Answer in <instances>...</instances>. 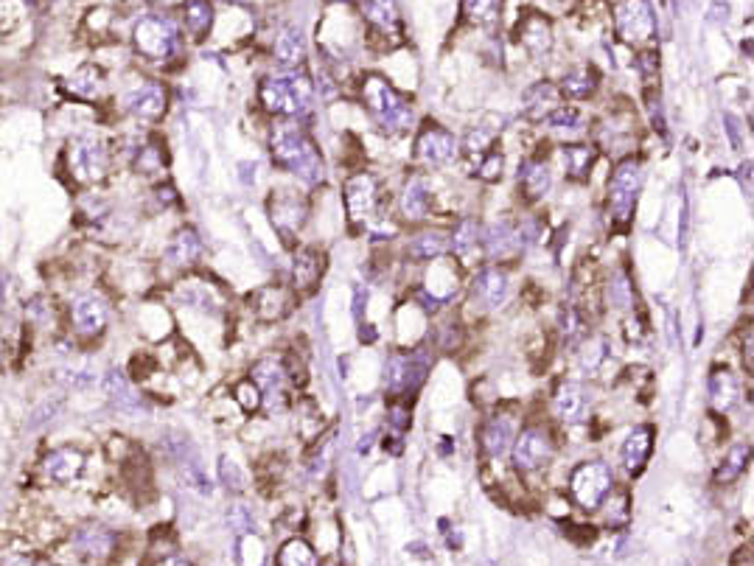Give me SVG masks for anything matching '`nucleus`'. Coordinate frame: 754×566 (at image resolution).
I'll return each mask as SVG.
<instances>
[{
    "instance_id": "55",
    "label": "nucleus",
    "mask_w": 754,
    "mask_h": 566,
    "mask_svg": "<svg viewBox=\"0 0 754 566\" xmlns=\"http://www.w3.org/2000/svg\"><path fill=\"white\" fill-rule=\"evenodd\" d=\"M387 415H390V426H393L396 432H404V429L410 426V407H404V404H393Z\"/></svg>"
},
{
    "instance_id": "52",
    "label": "nucleus",
    "mask_w": 754,
    "mask_h": 566,
    "mask_svg": "<svg viewBox=\"0 0 754 566\" xmlns=\"http://www.w3.org/2000/svg\"><path fill=\"white\" fill-rule=\"evenodd\" d=\"M236 401L244 412H256L264 404V393L258 390L253 379H247V382L236 384Z\"/></svg>"
},
{
    "instance_id": "48",
    "label": "nucleus",
    "mask_w": 754,
    "mask_h": 566,
    "mask_svg": "<svg viewBox=\"0 0 754 566\" xmlns=\"http://www.w3.org/2000/svg\"><path fill=\"white\" fill-rule=\"evenodd\" d=\"M561 334H564V340L570 342V345H578L586 337L584 317H581V312L575 306H567L561 312Z\"/></svg>"
},
{
    "instance_id": "20",
    "label": "nucleus",
    "mask_w": 754,
    "mask_h": 566,
    "mask_svg": "<svg viewBox=\"0 0 754 566\" xmlns=\"http://www.w3.org/2000/svg\"><path fill=\"white\" fill-rule=\"evenodd\" d=\"M202 250H205V244H202L200 233L194 227H180V230L171 233L163 255H166V261L174 269H191L197 267V261L202 258Z\"/></svg>"
},
{
    "instance_id": "24",
    "label": "nucleus",
    "mask_w": 754,
    "mask_h": 566,
    "mask_svg": "<svg viewBox=\"0 0 754 566\" xmlns=\"http://www.w3.org/2000/svg\"><path fill=\"white\" fill-rule=\"evenodd\" d=\"M508 289H511V283H508V272L499 267H488L483 269L480 275H477V281H474V300L485 306V309H497L505 303L508 298Z\"/></svg>"
},
{
    "instance_id": "19",
    "label": "nucleus",
    "mask_w": 754,
    "mask_h": 566,
    "mask_svg": "<svg viewBox=\"0 0 754 566\" xmlns=\"http://www.w3.org/2000/svg\"><path fill=\"white\" fill-rule=\"evenodd\" d=\"M51 373H54V382H57L62 390H76V393L93 390L101 379L96 365H93L90 359H76V354L65 356Z\"/></svg>"
},
{
    "instance_id": "59",
    "label": "nucleus",
    "mask_w": 754,
    "mask_h": 566,
    "mask_svg": "<svg viewBox=\"0 0 754 566\" xmlns=\"http://www.w3.org/2000/svg\"><path fill=\"white\" fill-rule=\"evenodd\" d=\"M6 368V340H3V334H0V373Z\"/></svg>"
},
{
    "instance_id": "21",
    "label": "nucleus",
    "mask_w": 754,
    "mask_h": 566,
    "mask_svg": "<svg viewBox=\"0 0 754 566\" xmlns=\"http://www.w3.org/2000/svg\"><path fill=\"white\" fill-rule=\"evenodd\" d=\"M519 43L525 45L533 57H544L553 48V23L539 12H527L519 20Z\"/></svg>"
},
{
    "instance_id": "8",
    "label": "nucleus",
    "mask_w": 754,
    "mask_h": 566,
    "mask_svg": "<svg viewBox=\"0 0 754 566\" xmlns=\"http://www.w3.org/2000/svg\"><path fill=\"white\" fill-rule=\"evenodd\" d=\"M612 488L614 474L603 460H589L572 471L570 494L584 510H598L606 502V496L612 494Z\"/></svg>"
},
{
    "instance_id": "5",
    "label": "nucleus",
    "mask_w": 754,
    "mask_h": 566,
    "mask_svg": "<svg viewBox=\"0 0 754 566\" xmlns=\"http://www.w3.org/2000/svg\"><path fill=\"white\" fill-rule=\"evenodd\" d=\"M258 99L264 110L272 115H286V118H300L312 110L314 87L309 76L303 73H275L267 76L258 87Z\"/></svg>"
},
{
    "instance_id": "60",
    "label": "nucleus",
    "mask_w": 754,
    "mask_h": 566,
    "mask_svg": "<svg viewBox=\"0 0 754 566\" xmlns=\"http://www.w3.org/2000/svg\"><path fill=\"white\" fill-rule=\"evenodd\" d=\"M328 3H356V0H328Z\"/></svg>"
},
{
    "instance_id": "49",
    "label": "nucleus",
    "mask_w": 754,
    "mask_h": 566,
    "mask_svg": "<svg viewBox=\"0 0 754 566\" xmlns=\"http://www.w3.org/2000/svg\"><path fill=\"white\" fill-rule=\"evenodd\" d=\"M544 124L550 129H578L581 113L575 107H570V104H561V107H555L553 113L544 118Z\"/></svg>"
},
{
    "instance_id": "14",
    "label": "nucleus",
    "mask_w": 754,
    "mask_h": 566,
    "mask_svg": "<svg viewBox=\"0 0 754 566\" xmlns=\"http://www.w3.org/2000/svg\"><path fill=\"white\" fill-rule=\"evenodd\" d=\"M617 34L626 43H648L656 34V17L648 0H623L617 9Z\"/></svg>"
},
{
    "instance_id": "13",
    "label": "nucleus",
    "mask_w": 754,
    "mask_h": 566,
    "mask_svg": "<svg viewBox=\"0 0 754 566\" xmlns=\"http://www.w3.org/2000/svg\"><path fill=\"white\" fill-rule=\"evenodd\" d=\"M555 446L553 438L539 429V426H527L522 432H516V438H513L511 454H513V466L519 468V471H539L550 463V457H553Z\"/></svg>"
},
{
    "instance_id": "4",
    "label": "nucleus",
    "mask_w": 754,
    "mask_h": 566,
    "mask_svg": "<svg viewBox=\"0 0 754 566\" xmlns=\"http://www.w3.org/2000/svg\"><path fill=\"white\" fill-rule=\"evenodd\" d=\"M132 48L146 62H169L183 48V29L171 15H143L132 26Z\"/></svg>"
},
{
    "instance_id": "12",
    "label": "nucleus",
    "mask_w": 754,
    "mask_h": 566,
    "mask_svg": "<svg viewBox=\"0 0 754 566\" xmlns=\"http://www.w3.org/2000/svg\"><path fill=\"white\" fill-rule=\"evenodd\" d=\"M62 90L76 104H99L107 93V73L96 59H85L62 79Z\"/></svg>"
},
{
    "instance_id": "15",
    "label": "nucleus",
    "mask_w": 754,
    "mask_h": 566,
    "mask_svg": "<svg viewBox=\"0 0 754 566\" xmlns=\"http://www.w3.org/2000/svg\"><path fill=\"white\" fill-rule=\"evenodd\" d=\"M342 194H345V211L351 216V222L368 219L370 213L376 211V205H379V183H376V177L368 174V171H359L354 177H348Z\"/></svg>"
},
{
    "instance_id": "2",
    "label": "nucleus",
    "mask_w": 754,
    "mask_h": 566,
    "mask_svg": "<svg viewBox=\"0 0 754 566\" xmlns=\"http://www.w3.org/2000/svg\"><path fill=\"white\" fill-rule=\"evenodd\" d=\"M270 152L272 163L278 169L289 171L306 183L323 180V157L317 152L312 138L295 124H281V127L272 129Z\"/></svg>"
},
{
    "instance_id": "31",
    "label": "nucleus",
    "mask_w": 754,
    "mask_h": 566,
    "mask_svg": "<svg viewBox=\"0 0 754 566\" xmlns=\"http://www.w3.org/2000/svg\"><path fill=\"white\" fill-rule=\"evenodd\" d=\"M23 314H26V326L34 331H54L51 323L54 320L62 323V306H57L51 295H31L23 306Z\"/></svg>"
},
{
    "instance_id": "23",
    "label": "nucleus",
    "mask_w": 754,
    "mask_h": 566,
    "mask_svg": "<svg viewBox=\"0 0 754 566\" xmlns=\"http://www.w3.org/2000/svg\"><path fill=\"white\" fill-rule=\"evenodd\" d=\"M214 3L211 0H185L183 3V15H180V29L194 40V43H202L208 40V34L214 29Z\"/></svg>"
},
{
    "instance_id": "22",
    "label": "nucleus",
    "mask_w": 754,
    "mask_h": 566,
    "mask_svg": "<svg viewBox=\"0 0 754 566\" xmlns=\"http://www.w3.org/2000/svg\"><path fill=\"white\" fill-rule=\"evenodd\" d=\"M513 438H516V421L513 415H494L488 418L480 432V443H483V452L488 457H502L508 454V449L513 446Z\"/></svg>"
},
{
    "instance_id": "54",
    "label": "nucleus",
    "mask_w": 754,
    "mask_h": 566,
    "mask_svg": "<svg viewBox=\"0 0 754 566\" xmlns=\"http://www.w3.org/2000/svg\"><path fill=\"white\" fill-rule=\"evenodd\" d=\"M502 169H505V160H502V155L499 152H488V155L480 157V177L483 180H488V183H494V180H499L502 177Z\"/></svg>"
},
{
    "instance_id": "38",
    "label": "nucleus",
    "mask_w": 754,
    "mask_h": 566,
    "mask_svg": "<svg viewBox=\"0 0 754 566\" xmlns=\"http://www.w3.org/2000/svg\"><path fill=\"white\" fill-rule=\"evenodd\" d=\"M561 157H564V166H567V174L572 180L584 183L589 177V171L595 166V149L586 146V143H570L561 149Z\"/></svg>"
},
{
    "instance_id": "25",
    "label": "nucleus",
    "mask_w": 754,
    "mask_h": 566,
    "mask_svg": "<svg viewBox=\"0 0 754 566\" xmlns=\"http://www.w3.org/2000/svg\"><path fill=\"white\" fill-rule=\"evenodd\" d=\"M76 550L90 561H104L115 550V533L104 524H85L76 533Z\"/></svg>"
},
{
    "instance_id": "3",
    "label": "nucleus",
    "mask_w": 754,
    "mask_h": 566,
    "mask_svg": "<svg viewBox=\"0 0 754 566\" xmlns=\"http://www.w3.org/2000/svg\"><path fill=\"white\" fill-rule=\"evenodd\" d=\"M113 306L101 289H76L62 306V326L76 342H96L107 334Z\"/></svg>"
},
{
    "instance_id": "6",
    "label": "nucleus",
    "mask_w": 754,
    "mask_h": 566,
    "mask_svg": "<svg viewBox=\"0 0 754 566\" xmlns=\"http://www.w3.org/2000/svg\"><path fill=\"white\" fill-rule=\"evenodd\" d=\"M362 99L368 113L376 118V124L390 132H401L413 124V104L401 96L396 87L382 76H365L362 82Z\"/></svg>"
},
{
    "instance_id": "29",
    "label": "nucleus",
    "mask_w": 754,
    "mask_h": 566,
    "mask_svg": "<svg viewBox=\"0 0 754 566\" xmlns=\"http://www.w3.org/2000/svg\"><path fill=\"white\" fill-rule=\"evenodd\" d=\"M129 157H132V169L143 177H160L166 171V146H160L157 138L135 143L129 149Z\"/></svg>"
},
{
    "instance_id": "7",
    "label": "nucleus",
    "mask_w": 754,
    "mask_h": 566,
    "mask_svg": "<svg viewBox=\"0 0 754 566\" xmlns=\"http://www.w3.org/2000/svg\"><path fill=\"white\" fill-rule=\"evenodd\" d=\"M642 185V166L634 157H626L623 163H617L609 180V197H606V211L614 227H626L637 208V194Z\"/></svg>"
},
{
    "instance_id": "50",
    "label": "nucleus",
    "mask_w": 754,
    "mask_h": 566,
    "mask_svg": "<svg viewBox=\"0 0 754 566\" xmlns=\"http://www.w3.org/2000/svg\"><path fill=\"white\" fill-rule=\"evenodd\" d=\"M491 143H494V132L491 129H471L469 138L463 143V149H466V155L469 157H483L488 155V149H491Z\"/></svg>"
},
{
    "instance_id": "58",
    "label": "nucleus",
    "mask_w": 754,
    "mask_h": 566,
    "mask_svg": "<svg viewBox=\"0 0 754 566\" xmlns=\"http://www.w3.org/2000/svg\"><path fill=\"white\" fill-rule=\"evenodd\" d=\"M157 566H188V564H185L180 555H169V558H163Z\"/></svg>"
},
{
    "instance_id": "53",
    "label": "nucleus",
    "mask_w": 754,
    "mask_h": 566,
    "mask_svg": "<svg viewBox=\"0 0 754 566\" xmlns=\"http://www.w3.org/2000/svg\"><path fill=\"white\" fill-rule=\"evenodd\" d=\"M628 519H631V510H628V494L612 496L609 510H606V522H609V527H626Z\"/></svg>"
},
{
    "instance_id": "32",
    "label": "nucleus",
    "mask_w": 754,
    "mask_h": 566,
    "mask_svg": "<svg viewBox=\"0 0 754 566\" xmlns=\"http://www.w3.org/2000/svg\"><path fill=\"white\" fill-rule=\"evenodd\" d=\"M519 188H522V194L530 202H536V199H541L553 188V174L539 160H525L519 166Z\"/></svg>"
},
{
    "instance_id": "27",
    "label": "nucleus",
    "mask_w": 754,
    "mask_h": 566,
    "mask_svg": "<svg viewBox=\"0 0 754 566\" xmlns=\"http://www.w3.org/2000/svg\"><path fill=\"white\" fill-rule=\"evenodd\" d=\"M553 410H555V415H558L561 421H567V424H578V421H584L586 410H589L584 387L575 382L561 384L553 396Z\"/></svg>"
},
{
    "instance_id": "57",
    "label": "nucleus",
    "mask_w": 754,
    "mask_h": 566,
    "mask_svg": "<svg viewBox=\"0 0 754 566\" xmlns=\"http://www.w3.org/2000/svg\"><path fill=\"white\" fill-rule=\"evenodd\" d=\"M6 281H9V275H6V272L0 269V306H3V300H6V292H9V283H6Z\"/></svg>"
},
{
    "instance_id": "44",
    "label": "nucleus",
    "mask_w": 754,
    "mask_h": 566,
    "mask_svg": "<svg viewBox=\"0 0 754 566\" xmlns=\"http://www.w3.org/2000/svg\"><path fill=\"white\" fill-rule=\"evenodd\" d=\"M256 312L264 320H281L289 312V298L281 286H264L256 295Z\"/></svg>"
},
{
    "instance_id": "40",
    "label": "nucleus",
    "mask_w": 754,
    "mask_h": 566,
    "mask_svg": "<svg viewBox=\"0 0 754 566\" xmlns=\"http://www.w3.org/2000/svg\"><path fill=\"white\" fill-rule=\"evenodd\" d=\"M505 0H463V17L469 20L471 26L480 29H494L502 15Z\"/></svg>"
},
{
    "instance_id": "17",
    "label": "nucleus",
    "mask_w": 754,
    "mask_h": 566,
    "mask_svg": "<svg viewBox=\"0 0 754 566\" xmlns=\"http://www.w3.org/2000/svg\"><path fill=\"white\" fill-rule=\"evenodd\" d=\"M306 199L298 197V191H275V197L270 199V216H272V225L275 230L289 239V236H295L303 222H306Z\"/></svg>"
},
{
    "instance_id": "1",
    "label": "nucleus",
    "mask_w": 754,
    "mask_h": 566,
    "mask_svg": "<svg viewBox=\"0 0 754 566\" xmlns=\"http://www.w3.org/2000/svg\"><path fill=\"white\" fill-rule=\"evenodd\" d=\"M59 166L65 171L68 183L76 185V188H85V191L101 188L113 174V143L107 141L99 129H76L62 143Z\"/></svg>"
},
{
    "instance_id": "16",
    "label": "nucleus",
    "mask_w": 754,
    "mask_h": 566,
    "mask_svg": "<svg viewBox=\"0 0 754 566\" xmlns=\"http://www.w3.org/2000/svg\"><path fill=\"white\" fill-rule=\"evenodd\" d=\"M457 141L449 129L438 127V124H427L421 129L418 141H415V157L427 166H446L457 157Z\"/></svg>"
},
{
    "instance_id": "51",
    "label": "nucleus",
    "mask_w": 754,
    "mask_h": 566,
    "mask_svg": "<svg viewBox=\"0 0 754 566\" xmlns=\"http://www.w3.org/2000/svg\"><path fill=\"white\" fill-rule=\"evenodd\" d=\"M219 477H222V485L228 488V491H244V471L239 468L236 460H230V457H222L219 460Z\"/></svg>"
},
{
    "instance_id": "46",
    "label": "nucleus",
    "mask_w": 754,
    "mask_h": 566,
    "mask_svg": "<svg viewBox=\"0 0 754 566\" xmlns=\"http://www.w3.org/2000/svg\"><path fill=\"white\" fill-rule=\"evenodd\" d=\"M749 454L752 449L749 446H735L732 452L726 454L724 460H721V466L715 471V480L721 482V485H729V482H735L746 471V463H749Z\"/></svg>"
},
{
    "instance_id": "47",
    "label": "nucleus",
    "mask_w": 754,
    "mask_h": 566,
    "mask_svg": "<svg viewBox=\"0 0 754 566\" xmlns=\"http://www.w3.org/2000/svg\"><path fill=\"white\" fill-rule=\"evenodd\" d=\"M485 247H488V255H508L513 247H519V241H516V230H513L508 222H499L488 230V236H485Z\"/></svg>"
},
{
    "instance_id": "18",
    "label": "nucleus",
    "mask_w": 754,
    "mask_h": 566,
    "mask_svg": "<svg viewBox=\"0 0 754 566\" xmlns=\"http://www.w3.org/2000/svg\"><path fill=\"white\" fill-rule=\"evenodd\" d=\"M427 379V365L418 356H393L387 362L385 384L393 396H410Z\"/></svg>"
},
{
    "instance_id": "43",
    "label": "nucleus",
    "mask_w": 754,
    "mask_h": 566,
    "mask_svg": "<svg viewBox=\"0 0 754 566\" xmlns=\"http://www.w3.org/2000/svg\"><path fill=\"white\" fill-rule=\"evenodd\" d=\"M177 298H180V303H185V306H191V309H200V312H216V295L208 283L183 281L180 286H177Z\"/></svg>"
},
{
    "instance_id": "56",
    "label": "nucleus",
    "mask_w": 754,
    "mask_h": 566,
    "mask_svg": "<svg viewBox=\"0 0 754 566\" xmlns=\"http://www.w3.org/2000/svg\"><path fill=\"white\" fill-rule=\"evenodd\" d=\"M0 566H37V561L29 558V555H20V552H15V555H6V558L0 561Z\"/></svg>"
},
{
    "instance_id": "9",
    "label": "nucleus",
    "mask_w": 754,
    "mask_h": 566,
    "mask_svg": "<svg viewBox=\"0 0 754 566\" xmlns=\"http://www.w3.org/2000/svg\"><path fill=\"white\" fill-rule=\"evenodd\" d=\"M121 110L138 124H157L169 113V87L157 79H143L121 96Z\"/></svg>"
},
{
    "instance_id": "28",
    "label": "nucleus",
    "mask_w": 754,
    "mask_h": 566,
    "mask_svg": "<svg viewBox=\"0 0 754 566\" xmlns=\"http://www.w3.org/2000/svg\"><path fill=\"white\" fill-rule=\"evenodd\" d=\"M654 449V426H637L623 443V463L628 474H640Z\"/></svg>"
},
{
    "instance_id": "36",
    "label": "nucleus",
    "mask_w": 754,
    "mask_h": 566,
    "mask_svg": "<svg viewBox=\"0 0 754 566\" xmlns=\"http://www.w3.org/2000/svg\"><path fill=\"white\" fill-rule=\"evenodd\" d=\"M401 216L407 222H421L429 213V188L421 177H415L401 191Z\"/></svg>"
},
{
    "instance_id": "30",
    "label": "nucleus",
    "mask_w": 754,
    "mask_h": 566,
    "mask_svg": "<svg viewBox=\"0 0 754 566\" xmlns=\"http://www.w3.org/2000/svg\"><path fill=\"white\" fill-rule=\"evenodd\" d=\"M740 401V382L732 370H715L710 376L712 410L729 412Z\"/></svg>"
},
{
    "instance_id": "39",
    "label": "nucleus",
    "mask_w": 754,
    "mask_h": 566,
    "mask_svg": "<svg viewBox=\"0 0 754 566\" xmlns=\"http://www.w3.org/2000/svg\"><path fill=\"white\" fill-rule=\"evenodd\" d=\"M275 57L281 65H289V68H295L300 65L303 59H306V43H303V34L295 26H286L281 34H278V40H275Z\"/></svg>"
},
{
    "instance_id": "41",
    "label": "nucleus",
    "mask_w": 754,
    "mask_h": 566,
    "mask_svg": "<svg viewBox=\"0 0 754 566\" xmlns=\"http://www.w3.org/2000/svg\"><path fill=\"white\" fill-rule=\"evenodd\" d=\"M449 247V239L443 236L441 230H427V233H418L410 244H407V253L413 261H432V258H441Z\"/></svg>"
},
{
    "instance_id": "33",
    "label": "nucleus",
    "mask_w": 754,
    "mask_h": 566,
    "mask_svg": "<svg viewBox=\"0 0 754 566\" xmlns=\"http://www.w3.org/2000/svg\"><path fill=\"white\" fill-rule=\"evenodd\" d=\"M323 275V255L306 247L295 255V264H292V281H295V289L298 292H312L317 281Z\"/></svg>"
},
{
    "instance_id": "42",
    "label": "nucleus",
    "mask_w": 754,
    "mask_h": 566,
    "mask_svg": "<svg viewBox=\"0 0 754 566\" xmlns=\"http://www.w3.org/2000/svg\"><path fill=\"white\" fill-rule=\"evenodd\" d=\"M275 564L278 566H320V558L309 541L303 538H289L284 547L275 555Z\"/></svg>"
},
{
    "instance_id": "37",
    "label": "nucleus",
    "mask_w": 754,
    "mask_h": 566,
    "mask_svg": "<svg viewBox=\"0 0 754 566\" xmlns=\"http://www.w3.org/2000/svg\"><path fill=\"white\" fill-rule=\"evenodd\" d=\"M561 96H567V99L575 101H584L589 99L595 90H598V71L595 68H575L572 73L564 76V82H561Z\"/></svg>"
},
{
    "instance_id": "11",
    "label": "nucleus",
    "mask_w": 754,
    "mask_h": 566,
    "mask_svg": "<svg viewBox=\"0 0 754 566\" xmlns=\"http://www.w3.org/2000/svg\"><path fill=\"white\" fill-rule=\"evenodd\" d=\"M99 387L104 398H107V404L113 407L118 415H129V418H138L143 412L149 410V404H146V398L138 393V387L132 384L127 373L121 368H107L101 373Z\"/></svg>"
},
{
    "instance_id": "34",
    "label": "nucleus",
    "mask_w": 754,
    "mask_h": 566,
    "mask_svg": "<svg viewBox=\"0 0 754 566\" xmlns=\"http://www.w3.org/2000/svg\"><path fill=\"white\" fill-rule=\"evenodd\" d=\"M250 379L256 382V387L261 393H270V396H284V384H286V368L278 362V359H261L250 370Z\"/></svg>"
},
{
    "instance_id": "35",
    "label": "nucleus",
    "mask_w": 754,
    "mask_h": 566,
    "mask_svg": "<svg viewBox=\"0 0 754 566\" xmlns=\"http://www.w3.org/2000/svg\"><path fill=\"white\" fill-rule=\"evenodd\" d=\"M362 15L379 34H396L399 31L396 0H362Z\"/></svg>"
},
{
    "instance_id": "45",
    "label": "nucleus",
    "mask_w": 754,
    "mask_h": 566,
    "mask_svg": "<svg viewBox=\"0 0 754 566\" xmlns=\"http://www.w3.org/2000/svg\"><path fill=\"white\" fill-rule=\"evenodd\" d=\"M452 250L460 261H469L471 255L477 253V244H480V227L474 219H463L460 225L455 227V233H452Z\"/></svg>"
},
{
    "instance_id": "26",
    "label": "nucleus",
    "mask_w": 754,
    "mask_h": 566,
    "mask_svg": "<svg viewBox=\"0 0 754 566\" xmlns=\"http://www.w3.org/2000/svg\"><path fill=\"white\" fill-rule=\"evenodd\" d=\"M522 101H525L522 110L527 121H544L555 107H561V90L553 82H536L533 87H527Z\"/></svg>"
},
{
    "instance_id": "10",
    "label": "nucleus",
    "mask_w": 754,
    "mask_h": 566,
    "mask_svg": "<svg viewBox=\"0 0 754 566\" xmlns=\"http://www.w3.org/2000/svg\"><path fill=\"white\" fill-rule=\"evenodd\" d=\"M37 468H40L43 480L51 482V485H73L85 474L87 454L76 443H59V446H51L40 457Z\"/></svg>"
}]
</instances>
